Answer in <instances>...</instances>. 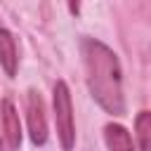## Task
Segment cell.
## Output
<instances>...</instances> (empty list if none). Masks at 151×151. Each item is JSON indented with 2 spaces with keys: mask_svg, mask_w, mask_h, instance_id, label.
<instances>
[{
  "mask_svg": "<svg viewBox=\"0 0 151 151\" xmlns=\"http://www.w3.org/2000/svg\"><path fill=\"white\" fill-rule=\"evenodd\" d=\"M80 57L85 66V83L94 104L109 116H125V92H123V68L118 54L101 40L83 35Z\"/></svg>",
  "mask_w": 151,
  "mask_h": 151,
  "instance_id": "1",
  "label": "cell"
},
{
  "mask_svg": "<svg viewBox=\"0 0 151 151\" xmlns=\"http://www.w3.org/2000/svg\"><path fill=\"white\" fill-rule=\"evenodd\" d=\"M52 113L57 125V139L64 151L76 146V120H73V99L66 80H57L52 85Z\"/></svg>",
  "mask_w": 151,
  "mask_h": 151,
  "instance_id": "2",
  "label": "cell"
},
{
  "mask_svg": "<svg viewBox=\"0 0 151 151\" xmlns=\"http://www.w3.org/2000/svg\"><path fill=\"white\" fill-rule=\"evenodd\" d=\"M26 123H28V139L33 146L47 144V116H45V101L38 90L26 92Z\"/></svg>",
  "mask_w": 151,
  "mask_h": 151,
  "instance_id": "3",
  "label": "cell"
},
{
  "mask_svg": "<svg viewBox=\"0 0 151 151\" xmlns=\"http://www.w3.org/2000/svg\"><path fill=\"white\" fill-rule=\"evenodd\" d=\"M0 118H2V139H5L7 149L19 151L21 149V120H19V113H17V106H14L12 97L2 99Z\"/></svg>",
  "mask_w": 151,
  "mask_h": 151,
  "instance_id": "4",
  "label": "cell"
},
{
  "mask_svg": "<svg viewBox=\"0 0 151 151\" xmlns=\"http://www.w3.org/2000/svg\"><path fill=\"white\" fill-rule=\"evenodd\" d=\"M17 64H19L17 38L9 28H0V66H2L5 76L14 78L17 76Z\"/></svg>",
  "mask_w": 151,
  "mask_h": 151,
  "instance_id": "5",
  "label": "cell"
},
{
  "mask_svg": "<svg viewBox=\"0 0 151 151\" xmlns=\"http://www.w3.org/2000/svg\"><path fill=\"white\" fill-rule=\"evenodd\" d=\"M104 142H106L109 151H137L132 134L120 123H106L104 125Z\"/></svg>",
  "mask_w": 151,
  "mask_h": 151,
  "instance_id": "6",
  "label": "cell"
},
{
  "mask_svg": "<svg viewBox=\"0 0 151 151\" xmlns=\"http://www.w3.org/2000/svg\"><path fill=\"white\" fill-rule=\"evenodd\" d=\"M134 137L139 151H151V111H139L134 116Z\"/></svg>",
  "mask_w": 151,
  "mask_h": 151,
  "instance_id": "7",
  "label": "cell"
},
{
  "mask_svg": "<svg viewBox=\"0 0 151 151\" xmlns=\"http://www.w3.org/2000/svg\"><path fill=\"white\" fill-rule=\"evenodd\" d=\"M0 151H2V134H0Z\"/></svg>",
  "mask_w": 151,
  "mask_h": 151,
  "instance_id": "8",
  "label": "cell"
}]
</instances>
